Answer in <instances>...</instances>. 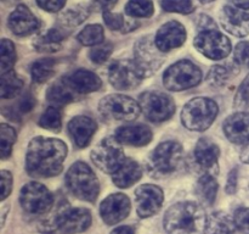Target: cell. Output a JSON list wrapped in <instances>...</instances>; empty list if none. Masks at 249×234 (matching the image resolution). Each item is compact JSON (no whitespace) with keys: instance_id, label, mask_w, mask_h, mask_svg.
Listing matches in <instances>:
<instances>
[{"instance_id":"obj_1","label":"cell","mask_w":249,"mask_h":234,"mask_svg":"<svg viewBox=\"0 0 249 234\" xmlns=\"http://www.w3.org/2000/svg\"><path fill=\"white\" fill-rule=\"evenodd\" d=\"M67 145L60 139L36 136L27 149L26 170L36 178L55 177L63 168Z\"/></svg>"},{"instance_id":"obj_2","label":"cell","mask_w":249,"mask_h":234,"mask_svg":"<svg viewBox=\"0 0 249 234\" xmlns=\"http://www.w3.org/2000/svg\"><path fill=\"white\" fill-rule=\"evenodd\" d=\"M207 216L201 205L192 201L178 202L165 212L163 224L168 234L204 233Z\"/></svg>"},{"instance_id":"obj_3","label":"cell","mask_w":249,"mask_h":234,"mask_svg":"<svg viewBox=\"0 0 249 234\" xmlns=\"http://www.w3.org/2000/svg\"><path fill=\"white\" fill-rule=\"evenodd\" d=\"M66 185L68 190L78 199L94 202L100 193V185L94 171L85 162L73 163L66 175Z\"/></svg>"},{"instance_id":"obj_4","label":"cell","mask_w":249,"mask_h":234,"mask_svg":"<svg viewBox=\"0 0 249 234\" xmlns=\"http://www.w3.org/2000/svg\"><path fill=\"white\" fill-rule=\"evenodd\" d=\"M218 112V104L213 99L202 97L195 98L182 109V124L190 131H206L215 121Z\"/></svg>"},{"instance_id":"obj_5","label":"cell","mask_w":249,"mask_h":234,"mask_svg":"<svg viewBox=\"0 0 249 234\" xmlns=\"http://www.w3.org/2000/svg\"><path fill=\"white\" fill-rule=\"evenodd\" d=\"M184 161V149L178 141L160 143L147 160L148 172L153 177L168 176L179 170Z\"/></svg>"},{"instance_id":"obj_6","label":"cell","mask_w":249,"mask_h":234,"mask_svg":"<svg viewBox=\"0 0 249 234\" xmlns=\"http://www.w3.org/2000/svg\"><path fill=\"white\" fill-rule=\"evenodd\" d=\"M202 80V72L198 66L189 60L178 61L170 66L163 75V84L168 90L181 92L198 85Z\"/></svg>"},{"instance_id":"obj_7","label":"cell","mask_w":249,"mask_h":234,"mask_svg":"<svg viewBox=\"0 0 249 234\" xmlns=\"http://www.w3.org/2000/svg\"><path fill=\"white\" fill-rule=\"evenodd\" d=\"M99 107L106 118L114 121H134L141 112L139 102L122 94L107 95L100 101Z\"/></svg>"},{"instance_id":"obj_8","label":"cell","mask_w":249,"mask_h":234,"mask_svg":"<svg viewBox=\"0 0 249 234\" xmlns=\"http://www.w3.org/2000/svg\"><path fill=\"white\" fill-rule=\"evenodd\" d=\"M19 204L26 214H43L50 211L53 207V195L40 183H27L19 193Z\"/></svg>"},{"instance_id":"obj_9","label":"cell","mask_w":249,"mask_h":234,"mask_svg":"<svg viewBox=\"0 0 249 234\" xmlns=\"http://www.w3.org/2000/svg\"><path fill=\"white\" fill-rule=\"evenodd\" d=\"M91 160L102 172L113 175L126 158L123 148L116 136H108L91 151Z\"/></svg>"},{"instance_id":"obj_10","label":"cell","mask_w":249,"mask_h":234,"mask_svg":"<svg viewBox=\"0 0 249 234\" xmlns=\"http://www.w3.org/2000/svg\"><path fill=\"white\" fill-rule=\"evenodd\" d=\"M141 111L152 122H164L175 114V102L162 92H146L139 99Z\"/></svg>"},{"instance_id":"obj_11","label":"cell","mask_w":249,"mask_h":234,"mask_svg":"<svg viewBox=\"0 0 249 234\" xmlns=\"http://www.w3.org/2000/svg\"><path fill=\"white\" fill-rule=\"evenodd\" d=\"M91 224V214L89 210L77 207H63L53 218L50 229L56 228L62 234H78L85 232Z\"/></svg>"},{"instance_id":"obj_12","label":"cell","mask_w":249,"mask_h":234,"mask_svg":"<svg viewBox=\"0 0 249 234\" xmlns=\"http://www.w3.org/2000/svg\"><path fill=\"white\" fill-rule=\"evenodd\" d=\"M194 45L202 55L211 60H221L230 55L231 41L216 29L201 32L195 38Z\"/></svg>"},{"instance_id":"obj_13","label":"cell","mask_w":249,"mask_h":234,"mask_svg":"<svg viewBox=\"0 0 249 234\" xmlns=\"http://www.w3.org/2000/svg\"><path fill=\"white\" fill-rule=\"evenodd\" d=\"M143 78L145 76L133 60L114 61L108 68L109 83L119 90L134 89Z\"/></svg>"},{"instance_id":"obj_14","label":"cell","mask_w":249,"mask_h":234,"mask_svg":"<svg viewBox=\"0 0 249 234\" xmlns=\"http://www.w3.org/2000/svg\"><path fill=\"white\" fill-rule=\"evenodd\" d=\"M136 65L141 70L145 77L151 76L160 67L164 61L163 53L157 48L155 40L150 38H141L135 44V60Z\"/></svg>"},{"instance_id":"obj_15","label":"cell","mask_w":249,"mask_h":234,"mask_svg":"<svg viewBox=\"0 0 249 234\" xmlns=\"http://www.w3.org/2000/svg\"><path fill=\"white\" fill-rule=\"evenodd\" d=\"M164 200L162 189L157 185L143 184L135 190L136 212L141 218L153 216L160 210Z\"/></svg>"},{"instance_id":"obj_16","label":"cell","mask_w":249,"mask_h":234,"mask_svg":"<svg viewBox=\"0 0 249 234\" xmlns=\"http://www.w3.org/2000/svg\"><path fill=\"white\" fill-rule=\"evenodd\" d=\"M130 212V200L126 195L111 194L100 205V214L104 222L108 226L119 223L126 218Z\"/></svg>"},{"instance_id":"obj_17","label":"cell","mask_w":249,"mask_h":234,"mask_svg":"<svg viewBox=\"0 0 249 234\" xmlns=\"http://www.w3.org/2000/svg\"><path fill=\"white\" fill-rule=\"evenodd\" d=\"M219 20L226 32L236 37H246L249 34V12L232 5L223 7Z\"/></svg>"},{"instance_id":"obj_18","label":"cell","mask_w":249,"mask_h":234,"mask_svg":"<svg viewBox=\"0 0 249 234\" xmlns=\"http://www.w3.org/2000/svg\"><path fill=\"white\" fill-rule=\"evenodd\" d=\"M186 40V29L180 22L170 21L158 29L155 43L162 53L179 48Z\"/></svg>"},{"instance_id":"obj_19","label":"cell","mask_w":249,"mask_h":234,"mask_svg":"<svg viewBox=\"0 0 249 234\" xmlns=\"http://www.w3.org/2000/svg\"><path fill=\"white\" fill-rule=\"evenodd\" d=\"M7 24L12 33L19 37H26L32 33H36L40 28V21L23 4L18 5L10 14Z\"/></svg>"},{"instance_id":"obj_20","label":"cell","mask_w":249,"mask_h":234,"mask_svg":"<svg viewBox=\"0 0 249 234\" xmlns=\"http://www.w3.org/2000/svg\"><path fill=\"white\" fill-rule=\"evenodd\" d=\"M195 162L209 175L218 173V158L220 155L219 146L209 138H201L194 151Z\"/></svg>"},{"instance_id":"obj_21","label":"cell","mask_w":249,"mask_h":234,"mask_svg":"<svg viewBox=\"0 0 249 234\" xmlns=\"http://www.w3.org/2000/svg\"><path fill=\"white\" fill-rule=\"evenodd\" d=\"M62 80L77 94H88V93L96 92L102 85L101 79L96 73L83 70V68L68 73L62 78Z\"/></svg>"},{"instance_id":"obj_22","label":"cell","mask_w":249,"mask_h":234,"mask_svg":"<svg viewBox=\"0 0 249 234\" xmlns=\"http://www.w3.org/2000/svg\"><path fill=\"white\" fill-rule=\"evenodd\" d=\"M226 138L235 144H249V114L236 112L225 119L223 124Z\"/></svg>"},{"instance_id":"obj_23","label":"cell","mask_w":249,"mask_h":234,"mask_svg":"<svg viewBox=\"0 0 249 234\" xmlns=\"http://www.w3.org/2000/svg\"><path fill=\"white\" fill-rule=\"evenodd\" d=\"M68 134L75 146L83 149L88 146L92 136L97 131L96 122L88 116H77L72 118L67 127Z\"/></svg>"},{"instance_id":"obj_24","label":"cell","mask_w":249,"mask_h":234,"mask_svg":"<svg viewBox=\"0 0 249 234\" xmlns=\"http://www.w3.org/2000/svg\"><path fill=\"white\" fill-rule=\"evenodd\" d=\"M116 139L121 144L143 146L152 140V132L145 124H129L117 129Z\"/></svg>"},{"instance_id":"obj_25","label":"cell","mask_w":249,"mask_h":234,"mask_svg":"<svg viewBox=\"0 0 249 234\" xmlns=\"http://www.w3.org/2000/svg\"><path fill=\"white\" fill-rule=\"evenodd\" d=\"M142 176L140 165L133 158H126L123 165L112 175V180L119 188H129L135 184Z\"/></svg>"},{"instance_id":"obj_26","label":"cell","mask_w":249,"mask_h":234,"mask_svg":"<svg viewBox=\"0 0 249 234\" xmlns=\"http://www.w3.org/2000/svg\"><path fill=\"white\" fill-rule=\"evenodd\" d=\"M66 36L67 32L63 28H51L34 40V48L39 53H55L62 48V41Z\"/></svg>"},{"instance_id":"obj_27","label":"cell","mask_w":249,"mask_h":234,"mask_svg":"<svg viewBox=\"0 0 249 234\" xmlns=\"http://www.w3.org/2000/svg\"><path fill=\"white\" fill-rule=\"evenodd\" d=\"M236 223L233 218L223 212L212 214L207 219L204 234H233L236 231Z\"/></svg>"},{"instance_id":"obj_28","label":"cell","mask_w":249,"mask_h":234,"mask_svg":"<svg viewBox=\"0 0 249 234\" xmlns=\"http://www.w3.org/2000/svg\"><path fill=\"white\" fill-rule=\"evenodd\" d=\"M218 182L214 178L213 175H206L202 176L198 179L196 185V194L201 202L207 206H212L216 199V194H218Z\"/></svg>"},{"instance_id":"obj_29","label":"cell","mask_w":249,"mask_h":234,"mask_svg":"<svg viewBox=\"0 0 249 234\" xmlns=\"http://www.w3.org/2000/svg\"><path fill=\"white\" fill-rule=\"evenodd\" d=\"M77 93L73 92L62 79L51 85L46 93V98L50 102L55 105H66L72 102L77 98Z\"/></svg>"},{"instance_id":"obj_30","label":"cell","mask_w":249,"mask_h":234,"mask_svg":"<svg viewBox=\"0 0 249 234\" xmlns=\"http://www.w3.org/2000/svg\"><path fill=\"white\" fill-rule=\"evenodd\" d=\"M23 87V80L14 72L2 73L1 76V98L2 99H11L17 97Z\"/></svg>"},{"instance_id":"obj_31","label":"cell","mask_w":249,"mask_h":234,"mask_svg":"<svg viewBox=\"0 0 249 234\" xmlns=\"http://www.w3.org/2000/svg\"><path fill=\"white\" fill-rule=\"evenodd\" d=\"M56 60L53 58H41L36 61L31 67L32 79L36 83H44L55 72Z\"/></svg>"},{"instance_id":"obj_32","label":"cell","mask_w":249,"mask_h":234,"mask_svg":"<svg viewBox=\"0 0 249 234\" xmlns=\"http://www.w3.org/2000/svg\"><path fill=\"white\" fill-rule=\"evenodd\" d=\"M104 38L105 32L100 24H89L77 37L78 41L85 46H96L102 44Z\"/></svg>"},{"instance_id":"obj_33","label":"cell","mask_w":249,"mask_h":234,"mask_svg":"<svg viewBox=\"0 0 249 234\" xmlns=\"http://www.w3.org/2000/svg\"><path fill=\"white\" fill-rule=\"evenodd\" d=\"M39 126L53 132H58L62 126V114L56 106H50L41 114Z\"/></svg>"},{"instance_id":"obj_34","label":"cell","mask_w":249,"mask_h":234,"mask_svg":"<svg viewBox=\"0 0 249 234\" xmlns=\"http://www.w3.org/2000/svg\"><path fill=\"white\" fill-rule=\"evenodd\" d=\"M153 2L151 0H129L125 5L126 15L131 17H151L153 15Z\"/></svg>"},{"instance_id":"obj_35","label":"cell","mask_w":249,"mask_h":234,"mask_svg":"<svg viewBox=\"0 0 249 234\" xmlns=\"http://www.w3.org/2000/svg\"><path fill=\"white\" fill-rule=\"evenodd\" d=\"M88 16H89V11H87V10L83 9V7L70 9L61 16V28L67 29L68 27H74L77 26V24H80Z\"/></svg>"},{"instance_id":"obj_36","label":"cell","mask_w":249,"mask_h":234,"mask_svg":"<svg viewBox=\"0 0 249 234\" xmlns=\"http://www.w3.org/2000/svg\"><path fill=\"white\" fill-rule=\"evenodd\" d=\"M233 75V71L228 68L226 66H214L211 68L208 73V82L212 87H223L230 80L231 76Z\"/></svg>"},{"instance_id":"obj_37","label":"cell","mask_w":249,"mask_h":234,"mask_svg":"<svg viewBox=\"0 0 249 234\" xmlns=\"http://www.w3.org/2000/svg\"><path fill=\"white\" fill-rule=\"evenodd\" d=\"M15 62H16V49L14 43L9 39L1 40V70L2 73L12 71Z\"/></svg>"},{"instance_id":"obj_38","label":"cell","mask_w":249,"mask_h":234,"mask_svg":"<svg viewBox=\"0 0 249 234\" xmlns=\"http://www.w3.org/2000/svg\"><path fill=\"white\" fill-rule=\"evenodd\" d=\"M0 136H1V157L7 158L11 155L12 145L16 141V132L12 127L2 123L0 126Z\"/></svg>"},{"instance_id":"obj_39","label":"cell","mask_w":249,"mask_h":234,"mask_svg":"<svg viewBox=\"0 0 249 234\" xmlns=\"http://www.w3.org/2000/svg\"><path fill=\"white\" fill-rule=\"evenodd\" d=\"M163 10L167 12H178V14H191L195 10L192 0H162L160 2Z\"/></svg>"},{"instance_id":"obj_40","label":"cell","mask_w":249,"mask_h":234,"mask_svg":"<svg viewBox=\"0 0 249 234\" xmlns=\"http://www.w3.org/2000/svg\"><path fill=\"white\" fill-rule=\"evenodd\" d=\"M104 21L111 31H122L123 33H125L129 20L126 21L121 14H113L111 11H105Z\"/></svg>"},{"instance_id":"obj_41","label":"cell","mask_w":249,"mask_h":234,"mask_svg":"<svg viewBox=\"0 0 249 234\" xmlns=\"http://www.w3.org/2000/svg\"><path fill=\"white\" fill-rule=\"evenodd\" d=\"M112 50H113V45L111 43H102L99 45L94 46L90 50L89 58H91L92 62L95 63H104L108 60L111 56Z\"/></svg>"},{"instance_id":"obj_42","label":"cell","mask_w":249,"mask_h":234,"mask_svg":"<svg viewBox=\"0 0 249 234\" xmlns=\"http://www.w3.org/2000/svg\"><path fill=\"white\" fill-rule=\"evenodd\" d=\"M233 58L238 66L249 68V41H241L236 45Z\"/></svg>"},{"instance_id":"obj_43","label":"cell","mask_w":249,"mask_h":234,"mask_svg":"<svg viewBox=\"0 0 249 234\" xmlns=\"http://www.w3.org/2000/svg\"><path fill=\"white\" fill-rule=\"evenodd\" d=\"M235 106L236 107H247L249 106V75L246 79L241 83L240 88L237 90V94L235 97Z\"/></svg>"},{"instance_id":"obj_44","label":"cell","mask_w":249,"mask_h":234,"mask_svg":"<svg viewBox=\"0 0 249 234\" xmlns=\"http://www.w3.org/2000/svg\"><path fill=\"white\" fill-rule=\"evenodd\" d=\"M233 221L238 228L249 233V207H240L236 210Z\"/></svg>"},{"instance_id":"obj_45","label":"cell","mask_w":249,"mask_h":234,"mask_svg":"<svg viewBox=\"0 0 249 234\" xmlns=\"http://www.w3.org/2000/svg\"><path fill=\"white\" fill-rule=\"evenodd\" d=\"M36 106V99L32 94H26L19 99V101L17 102V110L16 114L18 116L19 114H28Z\"/></svg>"},{"instance_id":"obj_46","label":"cell","mask_w":249,"mask_h":234,"mask_svg":"<svg viewBox=\"0 0 249 234\" xmlns=\"http://www.w3.org/2000/svg\"><path fill=\"white\" fill-rule=\"evenodd\" d=\"M39 7L49 12H57L65 6L66 0H36Z\"/></svg>"},{"instance_id":"obj_47","label":"cell","mask_w":249,"mask_h":234,"mask_svg":"<svg viewBox=\"0 0 249 234\" xmlns=\"http://www.w3.org/2000/svg\"><path fill=\"white\" fill-rule=\"evenodd\" d=\"M0 176H1V200L4 201L7 196L10 195L12 190V175L9 172V171H1L0 172Z\"/></svg>"},{"instance_id":"obj_48","label":"cell","mask_w":249,"mask_h":234,"mask_svg":"<svg viewBox=\"0 0 249 234\" xmlns=\"http://www.w3.org/2000/svg\"><path fill=\"white\" fill-rule=\"evenodd\" d=\"M237 182H238V170L233 168L230 173H229L228 182H226V193L228 194H233L237 190Z\"/></svg>"},{"instance_id":"obj_49","label":"cell","mask_w":249,"mask_h":234,"mask_svg":"<svg viewBox=\"0 0 249 234\" xmlns=\"http://www.w3.org/2000/svg\"><path fill=\"white\" fill-rule=\"evenodd\" d=\"M198 27L201 29V32L204 31H212V29H216L215 22L208 17L207 15H201L198 17Z\"/></svg>"},{"instance_id":"obj_50","label":"cell","mask_w":249,"mask_h":234,"mask_svg":"<svg viewBox=\"0 0 249 234\" xmlns=\"http://www.w3.org/2000/svg\"><path fill=\"white\" fill-rule=\"evenodd\" d=\"M118 0H95V4L100 7V9L104 10L105 11H109L114 5L117 4Z\"/></svg>"},{"instance_id":"obj_51","label":"cell","mask_w":249,"mask_h":234,"mask_svg":"<svg viewBox=\"0 0 249 234\" xmlns=\"http://www.w3.org/2000/svg\"><path fill=\"white\" fill-rule=\"evenodd\" d=\"M111 234H134V229L129 226H121L114 229Z\"/></svg>"},{"instance_id":"obj_52","label":"cell","mask_w":249,"mask_h":234,"mask_svg":"<svg viewBox=\"0 0 249 234\" xmlns=\"http://www.w3.org/2000/svg\"><path fill=\"white\" fill-rule=\"evenodd\" d=\"M241 161L249 165V144L243 148V150L241 151Z\"/></svg>"},{"instance_id":"obj_53","label":"cell","mask_w":249,"mask_h":234,"mask_svg":"<svg viewBox=\"0 0 249 234\" xmlns=\"http://www.w3.org/2000/svg\"><path fill=\"white\" fill-rule=\"evenodd\" d=\"M235 6L243 10H249V0H233Z\"/></svg>"},{"instance_id":"obj_54","label":"cell","mask_w":249,"mask_h":234,"mask_svg":"<svg viewBox=\"0 0 249 234\" xmlns=\"http://www.w3.org/2000/svg\"><path fill=\"white\" fill-rule=\"evenodd\" d=\"M199 1L204 2V4H207V2H211V1H213V0H199Z\"/></svg>"}]
</instances>
